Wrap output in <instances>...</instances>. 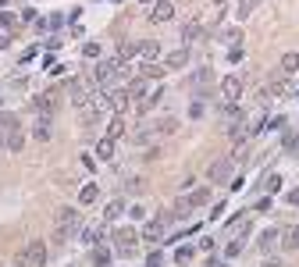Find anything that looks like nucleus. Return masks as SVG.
Masks as SVG:
<instances>
[{"mask_svg":"<svg viewBox=\"0 0 299 267\" xmlns=\"http://www.w3.org/2000/svg\"><path fill=\"white\" fill-rule=\"evenodd\" d=\"M242 89H246V79H242V75L221 79V96H224V100H239V96H242Z\"/></svg>","mask_w":299,"mask_h":267,"instance_id":"obj_6","label":"nucleus"},{"mask_svg":"<svg viewBox=\"0 0 299 267\" xmlns=\"http://www.w3.org/2000/svg\"><path fill=\"white\" fill-rule=\"evenodd\" d=\"M214 4H224V0H214Z\"/></svg>","mask_w":299,"mask_h":267,"instance_id":"obj_43","label":"nucleus"},{"mask_svg":"<svg viewBox=\"0 0 299 267\" xmlns=\"http://www.w3.org/2000/svg\"><path fill=\"white\" fill-rule=\"evenodd\" d=\"M146 267H160V249H157V253H150V260H146Z\"/></svg>","mask_w":299,"mask_h":267,"instance_id":"obj_41","label":"nucleus"},{"mask_svg":"<svg viewBox=\"0 0 299 267\" xmlns=\"http://www.w3.org/2000/svg\"><path fill=\"white\" fill-rule=\"evenodd\" d=\"M118 79V68H114V61H100L96 68H93V75H89V82H93L96 89H111V82Z\"/></svg>","mask_w":299,"mask_h":267,"instance_id":"obj_4","label":"nucleus"},{"mask_svg":"<svg viewBox=\"0 0 299 267\" xmlns=\"http://www.w3.org/2000/svg\"><path fill=\"white\" fill-rule=\"evenodd\" d=\"M185 61H189V47H182V50H175L171 57H168V61H164V68H185Z\"/></svg>","mask_w":299,"mask_h":267,"instance_id":"obj_16","label":"nucleus"},{"mask_svg":"<svg viewBox=\"0 0 299 267\" xmlns=\"http://www.w3.org/2000/svg\"><path fill=\"white\" fill-rule=\"evenodd\" d=\"M43 264H47V246L43 242H29L18 257V267H43Z\"/></svg>","mask_w":299,"mask_h":267,"instance_id":"obj_3","label":"nucleus"},{"mask_svg":"<svg viewBox=\"0 0 299 267\" xmlns=\"http://www.w3.org/2000/svg\"><path fill=\"white\" fill-rule=\"evenodd\" d=\"M281 239V232L278 228H267V232H260L257 235V249H260V253H271V246Z\"/></svg>","mask_w":299,"mask_h":267,"instance_id":"obj_10","label":"nucleus"},{"mask_svg":"<svg viewBox=\"0 0 299 267\" xmlns=\"http://www.w3.org/2000/svg\"><path fill=\"white\" fill-rule=\"evenodd\" d=\"M168 225H171V221H168V214H160L157 221H150V225L143 228V239H150V242H160V239H164V232H168Z\"/></svg>","mask_w":299,"mask_h":267,"instance_id":"obj_7","label":"nucleus"},{"mask_svg":"<svg viewBox=\"0 0 299 267\" xmlns=\"http://www.w3.org/2000/svg\"><path fill=\"white\" fill-rule=\"evenodd\" d=\"M107 103H111L114 114H121L128 107V89H114V93H107Z\"/></svg>","mask_w":299,"mask_h":267,"instance_id":"obj_11","label":"nucleus"},{"mask_svg":"<svg viewBox=\"0 0 299 267\" xmlns=\"http://www.w3.org/2000/svg\"><path fill=\"white\" fill-rule=\"evenodd\" d=\"M175 260H178V264H185V260H192V246H182V249H178V253H175Z\"/></svg>","mask_w":299,"mask_h":267,"instance_id":"obj_38","label":"nucleus"},{"mask_svg":"<svg viewBox=\"0 0 299 267\" xmlns=\"http://www.w3.org/2000/svg\"><path fill=\"white\" fill-rule=\"evenodd\" d=\"M96 192H100L96 185H86V189L79 192V203H96Z\"/></svg>","mask_w":299,"mask_h":267,"instance_id":"obj_30","label":"nucleus"},{"mask_svg":"<svg viewBox=\"0 0 299 267\" xmlns=\"http://www.w3.org/2000/svg\"><path fill=\"white\" fill-rule=\"evenodd\" d=\"M224 253H228V257H239V253H242V239H232V242H228V249H224Z\"/></svg>","mask_w":299,"mask_h":267,"instance_id":"obj_35","label":"nucleus"},{"mask_svg":"<svg viewBox=\"0 0 299 267\" xmlns=\"http://www.w3.org/2000/svg\"><path fill=\"white\" fill-rule=\"evenodd\" d=\"M278 185H281V178H278V175H267V178H264V189H267V192H274Z\"/></svg>","mask_w":299,"mask_h":267,"instance_id":"obj_36","label":"nucleus"},{"mask_svg":"<svg viewBox=\"0 0 299 267\" xmlns=\"http://www.w3.org/2000/svg\"><path fill=\"white\" fill-rule=\"evenodd\" d=\"M0 29H14V14H7V11L0 14Z\"/></svg>","mask_w":299,"mask_h":267,"instance_id":"obj_40","label":"nucleus"},{"mask_svg":"<svg viewBox=\"0 0 299 267\" xmlns=\"http://www.w3.org/2000/svg\"><path fill=\"white\" fill-rule=\"evenodd\" d=\"M260 4H264V0H239V4H235V18H239V22H246Z\"/></svg>","mask_w":299,"mask_h":267,"instance_id":"obj_12","label":"nucleus"},{"mask_svg":"<svg viewBox=\"0 0 299 267\" xmlns=\"http://www.w3.org/2000/svg\"><path fill=\"white\" fill-rule=\"evenodd\" d=\"M281 249H299V225H292V228H285L281 232Z\"/></svg>","mask_w":299,"mask_h":267,"instance_id":"obj_13","label":"nucleus"},{"mask_svg":"<svg viewBox=\"0 0 299 267\" xmlns=\"http://www.w3.org/2000/svg\"><path fill=\"white\" fill-rule=\"evenodd\" d=\"M264 267H281V264L278 260H264Z\"/></svg>","mask_w":299,"mask_h":267,"instance_id":"obj_42","label":"nucleus"},{"mask_svg":"<svg viewBox=\"0 0 299 267\" xmlns=\"http://www.w3.org/2000/svg\"><path fill=\"white\" fill-rule=\"evenodd\" d=\"M14 267H18V264H14Z\"/></svg>","mask_w":299,"mask_h":267,"instance_id":"obj_45","label":"nucleus"},{"mask_svg":"<svg viewBox=\"0 0 299 267\" xmlns=\"http://www.w3.org/2000/svg\"><path fill=\"white\" fill-rule=\"evenodd\" d=\"M175 18V7L168 0H153V7H150V22H171Z\"/></svg>","mask_w":299,"mask_h":267,"instance_id":"obj_9","label":"nucleus"},{"mask_svg":"<svg viewBox=\"0 0 299 267\" xmlns=\"http://www.w3.org/2000/svg\"><path fill=\"white\" fill-rule=\"evenodd\" d=\"M139 54L146 57V61H153V57L160 54V47H157V43H150V39H146V43H139Z\"/></svg>","mask_w":299,"mask_h":267,"instance_id":"obj_28","label":"nucleus"},{"mask_svg":"<svg viewBox=\"0 0 299 267\" xmlns=\"http://www.w3.org/2000/svg\"><path fill=\"white\" fill-rule=\"evenodd\" d=\"M96 157H100V160H111V157H114V139H111V136H103V139L96 143Z\"/></svg>","mask_w":299,"mask_h":267,"instance_id":"obj_20","label":"nucleus"},{"mask_svg":"<svg viewBox=\"0 0 299 267\" xmlns=\"http://www.w3.org/2000/svg\"><path fill=\"white\" fill-rule=\"evenodd\" d=\"M189 200H192V207H200V203H210V189H196Z\"/></svg>","mask_w":299,"mask_h":267,"instance_id":"obj_31","label":"nucleus"},{"mask_svg":"<svg viewBox=\"0 0 299 267\" xmlns=\"http://www.w3.org/2000/svg\"><path fill=\"white\" fill-rule=\"evenodd\" d=\"M281 71H285V75H292V71H299V54H296V50H289L285 57H281Z\"/></svg>","mask_w":299,"mask_h":267,"instance_id":"obj_22","label":"nucleus"},{"mask_svg":"<svg viewBox=\"0 0 299 267\" xmlns=\"http://www.w3.org/2000/svg\"><path fill=\"white\" fill-rule=\"evenodd\" d=\"M14 128H18V118L7 114V111H0V136H4V143H7V136H11Z\"/></svg>","mask_w":299,"mask_h":267,"instance_id":"obj_15","label":"nucleus"},{"mask_svg":"<svg viewBox=\"0 0 299 267\" xmlns=\"http://www.w3.org/2000/svg\"><path fill=\"white\" fill-rule=\"evenodd\" d=\"M178 36H182V47H189V43L200 36V22H185V25H182V32H178Z\"/></svg>","mask_w":299,"mask_h":267,"instance_id":"obj_19","label":"nucleus"},{"mask_svg":"<svg viewBox=\"0 0 299 267\" xmlns=\"http://www.w3.org/2000/svg\"><path fill=\"white\" fill-rule=\"evenodd\" d=\"M4 146H7V150H14V153H18L22 146H25V136H22V128H14L11 136H7V143H4Z\"/></svg>","mask_w":299,"mask_h":267,"instance_id":"obj_25","label":"nucleus"},{"mask_svg":"<svg viewBox=\"0 0 299 267\" xmlns=\"http://www.w3.org/2000/svg\"><path fill=\"white\" fill-rule=\"evenodd\" d=\"M285 93H289V82H281V79L264 89V96H285Z\"/></svg>","mask_w":299,"mask_h":267,"instance_id":"obj_26","label":"nucleus"},{"mask_svg":"<svg viewBox=\"0 0 299 267\" xmlns=\"http://www.w3.org/2000/svg\"><path fill=\"white\" fill-rule=\"evenodd\" d=\"M136 242H139V235L132 228H118L114 232V257H132L136 253Z\"/></svg>","mask_w":299,"mask_h":267,"instance_id":"obj_2","label":"nucleus"},{"mask_svg":"<svg viewBox=\"0 0 299 267\" xmlns=\"http://www.w3.org/2000/svg\"><path fill=\"white\" fill-rule=\"evenodd\" d=\"M175 128H178V121H175V118H160V121L153 125V136H171Z\"/></svg>","mask_w":299,"mask_h":267,"instance_id":"obj_21","label":"nucleus"},{"mask_svg":"<svg viewBox=\"0 0 299 267\" xmlns=\"http://www.w3.org/2000/svg\"><path fill=\"white\" fill-rule=\"evenodd\" d=\"M228 61L235 64V61H242V39H235L232 43V50H228Z\"/></svg>","mask_w":299,"mask_h":267,"instance_id":"obj_32","label":"nucleus"},{"mask_svg":"<svg viewBox=\"0 0 299 267\" xmlns=\"http://www.w3.org/2000/svg\"><path fill=\"white\" fill-rule=\"evenodd\" d=\"M160 96H164V89L157 86V89H153V93H150V96L143 100V107H139V114H146V111H153V107H157V103H160Z\"/></svg>","mask_w":299,"mask_h":267,"instance_id":"obj_24","label":"nucleus"},{"mask_svg":"<svg viewBox=\"0 0 299 267\" xmlns=\"http://www.w3.org/2000/svg\"><path fill=\"white\" fill-rule=\"evenodd\" d=\"M57 100H61V93H57V89H47V93H43V96H36V100H32V107H36L39 114H54Z\"/></svg>","mask_w":299,"mask_h":267,"instance_id":"obj_8","label":"nucleus"},{"mask_svg":"<svg viewBox=\"0 0 299 267\" xmlns=\"http://www.w3.org/2000/svg\"><path fill=\"white\" fill-rule=\"evenodd\" d=\"M107 136H111V139H121V136H125V118H121V114H114L111 121H107Z\"/></svg>","mask_w":299,"mask_h":267,"instance_id":"obj_17","label":"nucleus"},{"mask_svg":"<svg viewBox=\"0 0 299 267\" xmlns=\"http://www.w3.org/2000/svg\"><path fill=\"white\" fill-rule=\"evenodd\" d=\"M146 4H153V0H146Z\"/></svg>","mask_w":299,"mask_h":267,"instance_id":"obj_44","label":"nucleus"},{"mask_svg":"<svg viewBox=\"0 0 299 267\" xmlns=\"http://www.w3.org/2000/svg\"><path fill=\"white\" fill-rule=\"evenodd\" d=\"M93 264H96V267H107V264H111V253H103V249H96V253H93Z\"/></svg>","mask_w":299,"mask_h":267,"instance_id":"obj_34","label":"nucleus"},{"mask_svg":"<svg viewBox=\"0 0 299 267\" xmlns=\"http://www.w3.org/2000/svg\"><path fill=\"white\" fill-rule=\"evenodd\" d=\"M207 79H210V71H207V68H200L196 75H192V82H189V86H192V89H203V86H207Z\"/></svg>","mask_w":299,"mask_h":267,"instance_id":"obj_29","label":"nucleus"},{"mask_svg":"<svg viewBox=\"0 0 299 267\" xmlns=\"http://www.w3.org/2000/svg\"><path fill=\"white\" fill-rule=\"evenodd\" d=\"M164 71H168L164 64H153V61H146V64H143V79H164Z\"/></svg>","mask_w":299,"mask_h":267,"instance_id":"obj_23","label":"nucleus"},{"mask_svg":"<svg viewBox=\"0 0 299 267\" xmlns=\"http://www.w3.org/2000/svg\"><path fill=\"white\" fill-rule=\"evenodd\" d=\"M82 54H86V57H100V43H86Z\"/></svg>","mask_w":299,"mask_h":267,"instance_id":"obj_39","label":"nucleus"},{"mask_svg":"<svg viewBox=\"0 0 299 267\" xmlns=\"http://www.w3.org/2000/svg\"><path fill=\"white\" fill-rule=\"evenodd\" d=\"M146 82H150V79H143V75H139V79H132L128 96H146Z\"/></svg>","mask_w":299,"mask_h":267,"instance_id":"obj_27","label":"nucleus"},{"mask_svg":"<svg viewBox=\"0 0 299 267\" xmlns=\"http://www.w3.org/2000/svg\"><path fill=\"white\" fill-rule=\"evenodd\" d=\"M146 182H143V178H128V182H125V192H139Z\"/></svg>","mask_w":299,"mask_h":267,"instance_id":"obj_37","label":"nucleus"},{"mask_svg":"<svg viewBox=\"0 0 299 267\" xmlns=\"http://www.w3.org/2000/svg\"><path fill=\"white\" fill-rule=\"evenodd\" d=\"M121 214H125V203L121 200H111L107 207H103V221H118Z\"/></svg>","mask_w":299,"mask_h":267,"instance_id":"obj_18","label":"nucleus"},{"mask_svg":"<svg viewBox=\"0 0 299 267\" xmlns=\"http://www.w3.org/2000/svg\"><path fill=\"white\" fill-rule=\"evenodd\" d=\"M232 171H235V157L210 164V168H207V178H210V182H232Z\"/></svg>","mask_w":299,"mask_h":267,"instance_id":"obj_5","label":"nucleus"},{"mask_svg":"<svg viewBox=\"0 0 299 267\" xmlns=\"http://www.w3.org/2000/svg\"><path fill=\"white\" fill-rule=\"evenodd\" d=\"M285 150H289V153L299 150V132H289V136H285Z\"/></svg>","mask_w":299,"mask_h":267,"instance_id":"obj_33","label":"nucleus"},{"mask_svg":"<svg viewBox=\"0 0 299 267\" xmlns=\"http://www.w3.org/2000/svg\"><path fill=\"white\" fill-rule=\"evenodd\" d=\"M79 232H82V217H79V210L64 207V210L57 214V225H54V235H50V242H54V246H68V242H71Z\"/></svg>","mask_w":299,"mask_h":267,"instance_id":"obj_1","label":"nucleus"},{"mask_svg":"<svg viewBox=\"0 0 299 267\" xmlns=\"http://www.w3.org/2000/svg\"><path fill=\"white\" fill-rule=\"evenodd\" d=\"M50 132H54V128H50V114H39V121H36V128H32V136H36L39 143H47V139H50Z\"/></svg>","mask_w":299,"mask_h":267,"instance_id":"obj_14","label":"nucleus"}]
</instances>
